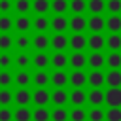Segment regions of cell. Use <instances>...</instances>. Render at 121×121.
Instances as JSON below:
<instances>
[{"instance_id":"43","label":"cell","mask_w":121,"mask_h":121,"mask_svg":"<svg viewBox=\"0 0 121 121\" xmlns=\"http://www.w3.org/2000/svg\"><path fill=\"white\" fill-rule=\"evenodd\" d=\"M9 85H13V76L9 70H0V89H9Z\"/></svg>"},{"instance_id":"37","label":"cell","mask_w":121,"mask_h":121,"mask_svg":"<svg viewBox=\"0 0 121 121\" xmlns=\"http://www.w3.org/2000/svg\"><path fill=\"white\" fill-rule=\"evenodd\" d=\"M13 121H32V112L28 108H17L13 110Z\"/></svg>"},{"instance_id":"13","label":"cell","mask_w":121,"mask_h":121,"mask_svg":"<svg viewBox=\"0 0 121 121\" xmlns=\"http://www.w3.org/2000/svg\"><path fill=\"white\" fill-rule=\"evenodd\" d=\"M13 28L19 32V34H26L30 28H32V19L28 15H17L13 19Z\"/></svg>"},{"instance_id":"3","label":"cell","mask_w":121,"mask_h":121,"mask_svg":"<svg viewBox=\"0 0 121 121\" xmlns=\"http://www.w3.org/2000/svg\"><path fill=\"white\" fill-rule=\"evenodd\" d=\"M87 28L93 34H102V30H106V19L102 15H91L87 19Z\"/></svg>"},{"instance_id":"6","label":"cell","mask_w":121,"mask_h":121,"mask_svg":"<svg viewBox=\"0 0 121 121\" xmlns=\"http://www.w3.org/2000/svg\"><path fill=\"white\" fill-rule=\"evenodd\" d=\"M68 28L74 32V34H79L87 28V17L85 15H72L68 19Z\"/></svg>"},{"instance_id":"32","label":"cell","mask_w":121,"mask_h":121,"mask_svg":"<svg viewBox=\"0 0 121 121\" xmlns=\"http://www.w3.org/2000/svg\"><path fill=\"white\" fill-rule=\"evenodd\" d=\"M13 45H15L19 51H26L28 47H32V38H28L26 34H19V36L13 40Z\"/></svg>"},{"instance_id":"19","label":"cell","mask_w":121,"mask_h":121,"mask_svg":"<svg viewBox=\"0 0 121 121\" xmlns=\"http://www.w3.org/2000/svg\"><path fill=\"white\" fill-rule=\"evenodd\" d=\"M68 64L74 68V70H83V66H87V57L83 51H74L70 57H68Z\"/></svg>"},{"instance_id":"12","label":"cell","mask_w":121,"mask_h":121,"mask_svg":"<svg viewBox=\"0 0 121 121\" xmlns=\"http://www.w3.org/2000/svg\"><path fill=\"white\" fill-rule=\"evenodd\" d=\"M104 104H108L110 108H121V89L104 91Z\"/></svg>"},{"instance_id":"11","label":"cell","mask_w":121,"mask_h":121,"mask_svg":"<svg viewBox=\"0 0 121 121\" xmlns=\"http://www.w3.org/2000/svg\"><path fill=\"white\" fill-rule=\"evenodd\" d=\"M104 85L108 89H121V70H108L104 76Z\"/></svg>"},{"instance_id":"7","label":"cell","mask_w":121,"mask_h":121,"mask_svg":"<svg viewBox=\"0 0 121 121\" xmlns=\"http://www.w3.org/2000/svg\"><path fill=\"white\" fill-rule=\"evenodd\" d=\"M87 66H89L91 70H102V68L106 66V57H104L100 51H93V53H89V57H87Z\"/></svg>"},{"instance_id":"15","label":"cell","mask_w":121,"mask_h":121,"mask_svg":"<svg viewBox=\"0 0 121 121\" xmlns=\"http://www.w3.org/2000/svg\"><path fill=\"white\" fill-rule=\"evenodd\" d=\"M49 47H53L55 51H64L68 47V36L64 32H59V34L49 36Z\"/></svg>"},{"instance_id":"2","label":"cell","mask_w":121,"mask_h":121,"mask_svg":"<svg viewBox=\"0 0 121 121\" xmlns=\"http://www.w3.org/2000/svg\"><path fill=\"white\" fill-rule=\"evenodd\" d=\"M68 83L74 87V89H83L87 85V74L83 70H72L68 74Z\"/></svg>"},{"instance_id":"10","label":"cell","mask_w":121,"mask_h":121,"mask_svg":"<svg viewBox=\"0 0 121 121\" xmlns=\"http://www.w3.org/2000/svg\"><path fill=\"white\" fill-rule=\"evenodd\" d=\"M32 102L36 104V108H45L51 102V93L47 89H36L32 93Z\"/></svg>"},{"instance_id":"40","label":"cell","mask_w":121,"mask_h":121,"mask_svg":"<svg viewBox=\"0 0 121 121\" xmlns=\"http://www.w3.org/2000/svg\"><path fill=\"white\" fill-rule=\"evenodd\" d=\"M49 121H68V110L66 108H53Z\"/></svg>"},{"instance_id":"47","label":"cell","mask_w":121,"mask_h":121,"mask_svg":"<svg viewBox=\"0 0 121 121\" xmlns=\"http://www.w3.org/2000/svg\"><path fill=\"white\" fill-rule=\"evenodd\" d=\"M106 121H121V108H110L106 112Z\"/></svg>"},{"instance_id":"30","label":"cell","mask_w":121,"mask_h":121,"mask_svg":"<svg viewBox=\"0 0 121 121\" xmlns=\"http://www.w3.org/2000/svg\"><path fill=\"white\" fill-rule=\"evenodd\" d=\"M68 9L74 15H83L87 9V0H70L68 2Z\"/></svg>"},{"instance_id":"42","label":"cell","mask_w":121,"mask_h":121,"mask_svg":"<svg viewBox=\"0 0 121 121\" xmlns=\"http://www.w3.org/2000/svg\"><path fill=\"white\" fill-rule=\"evenodd\" d=\"M13 28V19L9 15H0V34H9Z\"/></svg>"},{"instance_id":"8","label":"cell","mask_w":121,"mask_h":121,"mask_svg":"<svg viewBox=\"0 0 121 121\" xmlns=\"http://www.w3.org/2000/svg\"><path fill=\"white\" fill-rule=\"evenodd\" d=\"M49 83L55 89H64L68 85V74L64 70H55L53 74H49Z\"/></svg>"},{"instance_id":"22","label":"cell","mask_w":121,"mask_h":121,"mask_svg":"<svg viewBox=\"0 0 121 121\" xmlns=\"http://www.w3.org/2000/svg\"><path fill=\"white\" fill-rule=\"evenodd\" d=\"M13 64H15V68H19V70H28V66H32V57H30L26 51H19L17 57L13 59Z\"/></svg>"},{"instance_id":"23","label":"cell","mask_w":121,"mask_h":121,"mask_svg":"<svg viewBox=\"0 0 121 121\" xmlns=\"http://www.w3.org/2000/svg\"><path fill=\"white\" fill-rule=\"evenodd\" d=\"M32 66L36 70H45L49 66V55L45 51H36L32 57Z\"/></svg>"},{"instance_id":"14","label":"cell","mask_w":121,"mask_h":121,"mask_svg":"<svg viewBox=\"0 0 121 121\" xmlns=\"http://www.w3.org/2000/svg\"><path fill=\"white\" fill-rule=\"evenodd\" d=\"M49 28H53L55 34L66 32L68 30V17L66 15H53V19H49Z\"/></svg>"},{"instance_id":"21","label":"cell","mask_w":121,"mask_h":121,"mask_svg":"<svg viewBox=\"0 0 121 121\" xmlns=\"http://www.w3.org/2000/svg\"><path fill=\"white\" fill-rule=\"evenodd\" d=\"M87 102L91 104V108H102V104H104V91L102 89H91L87 93Z\"/></svg>"},{"instance_id":"39","label":"cell","mask_w":121,"mask_h":121,"mask_svg":"<svg viewBox=\"0 0 121 121\" xmlns=\"http://www.w3.org/2000/svg\"><path fill=\"white\" fill-rule=\"evenodd\" d=\"M87 121H106V112L102 108H91L87 112Z\"/></svg>"},{"instance_id":"5","label":"cell","mask_w":121,"mask_h":121,"mask_svg":"<svg viewBox=\"0 0 121 121\" xmlns=\"http://www.w3.org/2000/svg\"><path fill=\"white\" fill-rule=\"evenodd\" d=\"M68 102L74 106V108H83L85 102H87V93L83 89H72L68 93Z\"/></svg>"},{"instance_id":"34","label":"cell","mask_w":121,"mask_h":121,"mask_svg":"<svg viewBox=\"0 0 121 121\" xmlns=\"http://www.w3.org/2000/svg\"><path fill=\"white\" fill-rule=\"evenodd\" d=\"M51 0H32V9L36 11V15H45L49 11Z\"/></svg>"},{"instance_id":"49","label":"cell","mask_w":121,"mask_h":121,"mask_svg":"<svg viewBox=\"0 0 121 121\" xmlns=\"http://www.w3.org/2000/svg\"><path fill=\"white\" fill-rule=\"evenodd\" d=\"M0 121H13V110L0 108Z\"/></svg>"},{"instance_id":"1","label":"cell","mask_w":121,"mask_h":121,"mask_svg":"<svg viewBox=\"0 0 121 121\" xmlns=\"http://www.w3.org/2000/svg\"><path fill=\"white\" fill-rule=\"evenodd\" d=\"M13 85H17V89H28V85H32V74L28 70H17L13 74Z\"/></svg>"},{"instance_id":"17","label":"cell","mask_w":121,"mask_h":121,"mask_svg":"<svg viewBox=\"0 0 121 121\" xmlns=\"http://www.w3.org/2000/svg\"><path fill=\"white\" fill-rule=\"evenodd\" d=\"M68 47H72V51H83L87 47V36L83 32L79 34H72L68 38Z\"/></svg>"},{"instance_id":"29","label":"cell","mask_w":121,"mask_h":121,"mask_svg":"<svg viewBox=\"0 0 121 121\" xmlns=\"http://www.w3.org/2000/svg\"><path fill=\"white\" fill-rule=\"evenodd\" d=\"M106 47L110 53H119L121 51V34H110L106 38Z\"/></svg>"},{"instance_id":"46","label":"cell","mask_w":121,"mask_h":121,"mask_svg":"<svg viewBox=\"0 0 121 121\" xmlns=\"http://www.w3.org/2000/svg\"><path fill=\"white\" fill-rule=\"evenodd\" d=\"M13 64V59L9 53H0V70H9V66Z\"/></svg>"},{"instance_id":"25","label":"cell","mask_w":121,"mask_h":121,"mask_svg":"<svg viewBox=\"0 0 121 121\" xmlns=\"http://www.w3.org/2000/svg\"><path fill=\"white\" fill-rule=\"evenodd\" d=\"M32 28L36 30V34H45V30H49V19L45 15H36L32 21Z\"/></svg>"},{"instance_id":"31","label":"cell","mask_w":121,"mask_h":121,"mask_svg":"<svg viewBox=\"0 0 121 121\" xmlns=\"http://www.w3.org/2000/svg\"><path fill=\"white\" fill-rule=\"evenodd\" d=\"M13 9L17 11V15H28V11L32 9V0H15Z\"/></svg>"},{"instance_id":"33","label":"cell","mask_w":121,"mask_h":121,"mask_svg":"<svg viewBox=\"0 0 121 121\" xmlns=\"http://www.w3.org/2000/svg\"><path fill=\"white\" fill-rule=\"evenodd\" d=\"M49 9H51L55 15H64V13L68 11V0H51Z\"/></svg>"},{"instance_id":"24","label":"cell","mask_w":121,"mask_h":121,"mask_svg":"<svg viewBox=\"0 0 121 121\" xmlns=\"http://www.w3.org/2000/svg\"><path fill=\"white\" fill-rule=\"evenodd\" d=\"M32 85H36V89H45L49 85V74L45 70H36L32 74Z\"/></svg>"},{"instance_id":"45","label":"cell","mask_w":121,"mask_h":121,"mask_svg":"<svg viewBox=\"0 0 121 121\" xmlns=\"http://www.w3.org/2000/svg\"><path fill=\"white\" fill-rule=\"evenodd\" d=\"M106 11H110V15H119L121 13V0H106Z\"/></svg>"},{"instance_id":"20","label":"cell","mask_w":121,"mask_h":121,"mask_svg":"<svg viewBox=\"0 0 121 121\" xmlns=\"http://www.w3.org/2000/svg\"><path fill=\"white\" fill-rule=\"evenodd\" d=\"M51 102L55 108H64L68 104V91L66 89H55L51 93Z\"/></svg>"},{"instance_id":"4","label":"cell","mask_w":121,"mask_h":121,"mask_svg":"<svg viewBox=\"0 0 121 121\" xmlns=\"http://www.w3.org/2000/svg\"><path fill=\"white\" fill-rule=\"evenodd\" d=\"M13 102L17 104V108H28V104L32 102V93L28 89H17L13 93Z\"/></svg>"},{"instance_id":"48","label":"cell","mask_w":121,"mask_h":121,"mask_svg":"<svg viewBox=\"0 0 121 121\" xmlns=\"http://www.w3.org/2000/svg\"><path fill=\"white\" fill-rule=\"evenodd\" d=\"M11 9H13V2H9V0H0V15H9Z\"/></svg>"},{"instance_id":"9","label":"cell","mask_w":121,"mask_h":121,"mask_svg":"<svg viewBox=\"0 0 121 121\" xmlns=\"http://www.w3.org/2000/svg\"><path fill=\"white\" fill-rule=\"evenodd\" d=\"M104 72L102 70H91L87 74V85L91 89H102L104 87Z\"/></svg>"},{"instance_id":"27","label":"cell","mask_w":121,"mask_h":121,"mask_svg":"<svg viewBox=\"0 0 121 121\" xmlns=\"http://www.w3.org/2000/svg\"><path fill=\"white\" fill-rule=\"evenodd\" d=\"M87 9L91 15H102L106 11V0H87Z\"/></svg>"},{"instance_id":"18","label":"cell","mask_w":121,"mask_h":121,"mask_svg":"<svg viewBox=\"0 0 121 121\" xmlns=\"http://www.w3.org/2000/svg\"><path fill=\"white\" fill-rule=\"evenodd\" d=\"M87 47L91 51H100L102 53V49L106 47V36H102V34H91V36H87Z\"/></svg>"},{"instance_id":"44","label":"cell","mask_w":121,"mask_h":121,"mask_svg":"<svg viewBox=\"0 0 121 121\" xmlns=\"http://www.w3.org/2000/svg\"><path fill=\"white\" fill-rule=\"evenodd\" d=\"M11 47H13V38L9 34H0V51L8 53Z\"/></svg>"},{"instance_id":"28","label":"cell","mask_w":121,"mask_h":121,"mask_svg":"<svg viewBox=\"0 0 121 121\" xmlns=\"http://www.w3.org/2000/svg\"><path fill=\"white\" fill-rule=\"evenodd\" d=\"M106 28L110 34H119L121 32V15H110L106 19Z\"/></svg>"},{"instance_id":"36","label":"cell","mask_w":121,"mask_h":121,"mask_svg":"<svg viewBox=\"0 0 121 121\" xmlns=\"http://www.w3.org/2000/svg\"><path fill=\"white\" fill-rule=\"evenodd\" d=\"M70 121H87V110L85 108H72L68 112Z\"/></svg>"},{"instance_id":"16","label":"cell","mask_w":121,"mask_h":121,"mask_svg":"<svg viewBox=\"0 0 121 121\" xmlns=\"http://www.w3.org/2000/svg\"><path fill=\"white\" fill-rule=\"evenodd\" d=\"M49 64L55 68V70H64L68 66V55L64 51H55L51 57H49Z\"/></svg>"},{"instance_id":"41","label":"cell","mask_w":121,"mask_h":121,"mask_svg":"<svg viewBox=\"0 0 121 121\" xmlns=\"http://www.w3.org/2000/svg\"><path fill=\"white\" fill-rule=\"evenodd\" d=\"M51 117V112L47 108H36L32 112V121H49Z\"/></svg>"},{"instance_id":"26","label":"cell","mask_w":121,"mask_h":121,"mask_svg":"<svg viewBox=\"0 0 121 121\" xmlns=\"http://www.w3.org/2000/svg\"><path fill=\"white\" fill-rule=\"evenodd\" d=\"M32 47L36 51H47V47H49V36L47 34H36L32 38Z\"/></svg>"},{"instance_id":"38","label":"cell","mask_w":121,"mask_h":121,"mask_svg":"<svg viewBox=\"0 0 121 121\" xmlns=\"http://www.w3.org/2000/svg\"><path fill=\"white\" fill-rule=\"evenodd\" d=\"M13 104V93L9 89H0V108H9Z\"/></svg>"},{"instance_id":"35","label":"cell","mask_w":121,"mask_h":121,"mask_svg":"<svg viewBox=\"0 0 121 121\" xmlns=\"http://www.w3.org/2000/svg\"><path fill=\"white\" fill-rule=\"evenodd\" d=\"M106 66L110 70H119L121 68V53H108L106 57Z\"/></svg>"}]
</instances>
